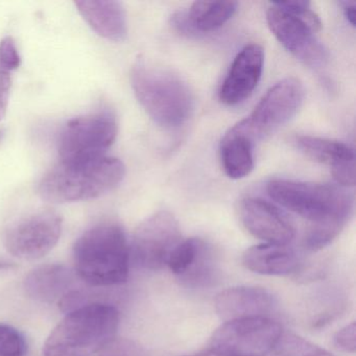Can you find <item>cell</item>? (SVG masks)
Returning <instances> with one entry per match:
<instances>
[{
  "instance_id": "obj_1",
  "label": "cell",
  "mask_w": 356,
  "mask_h": 356,
  "mask_svg": "<svg viewBox=\"0 0 356 356\" xmlns=\"http://www.w3.org/2000/svg\"><path fill=\"white\" fill-rule=\"evenodd\" d=\"M270 199L310 222L304 247L318 251L332 243L353 213V197L343 187L277 179L266 185Z\"/></svg>"
},
{
  "instance_id": "obj_2",
  "label": "cell",
  "mask_w": 356,
  "mask_h": 356,
  "mask_svg": "<svg viewBox=\"0 0 356 356\" xmlns=\"http://www.w3.org/2000/svg\"><path fill=\"white\" fill-rule=\"evenodd\" d=\"M130 257L126 233L116 222L91 227L72 248L74 274L89 286H113L126 282Z\"/></svg>"
},
{
  "instance_id": "obj_3",
  "label": "cell",
  "mask_w": 356,
  "mask_h": 356,
  "mask_svg": "<svg viewBox=\"0 0 356 356\" xmlns=\"http://www.w3.org/2000/svg\"><path fill=\"white\" fill-rule=\"evenodd\" d=\"M124 175V164L107 155L87 161H59L39 181L37 193L54 204L89 201L114 191Z\"/></svg>"
},
{
  "instance_id": "obj_4",
  "label": "cell",
  "mask_w": 356,
  "mask_h": 356,
  "mask_svg": "<svg viewBox=\"0 0 356 356\" xmlns=\"http://www.w3.org/2000/svg\"><path fill=\"white\" fill-rule=\"evenodd\" d=\"M120 312L109 304L90 303L67 312L51 331L44 356H95L115 339Z\"/></svg>"
},
{
  "instance_id": "obj_5",
  "label": "cell",
  "mask_w": 356,
  "mask_h": 356,
  "mask_svg": "<svg viewBox=\"0 0 356 356\" xmlns=\"http://www.w3.org/2000/svg\"><path fill=\"white\" fill-rule=\"evenodd\" d=\"M130 79L137 101L156 124L174 129L188 120L195 99L188 84L180 76L137 60Z\"/></svg>"
},
{
  "instance_id": "obj_6",
  "label": "cell",
  "mask_w": 356,
  "mask_h": 356,
  "mask_svg": "<svg viewBox=\"0 0 356 356\" xmlns=\"http://www.w3.org/2000/svg\"><path fill=\"white\" fill-rule=\"evenodd\" d=\"M118 124L111 111H99L68 120L60 131V161L80 162L106 156L115 143Z\"/></svg>"
},
{
  "instance_id": "obj_7",
  "label": "cell",
  "mask_w": 356,
  "mask_h": 356,
  "mask_svg": "<svg viewBox=\"0 0 356 356\" xmlns=\"http://www.w3.org/2000/svg\"><path fill=\"white\" fill-rule=\"evenodd\" d=\"M282 334L281 325L268 316L228 321L212 335L210 350L222 356H266Z\"/></svg>"
},
{
  "instance_id": "obj_8",
  "label": "cell",
  "mask_w": 356,
  "mask_h": 356,
  "mask_svg": "<svg viewBox=\"0 0 356 356\" xmlns=\"http://www.w3.org/2000/svg\"><path fill=\"white\" fill-rule=\"evenodd\" d=\"M63 218L55 210L42 209L8 227L3 243L10 254L24 260L44 257L59 241Z\"/></svg>"
},
{
  "instance_id": "obj_9",
  "label": "cell",
  "mask_w": 356,
  "mask_h": 356,
  "mask_svg": "<svg viewBox=\"0 0 356 356\" xmlns=\"http://www.w3.org/2000/svg\"><path fill=\"white\" fill-rule=\"evenodd\" d=\"M304 99V87L296 78H285L270 87L252 113L241 120L254 140L264 138L297 114Z\"/></svg>"
},
{
  "instance_id": "obj_10",
  "label": "cell",
  "mask_w": 356,
  "mask_h": 356,
  "mask_svg": "<svg viewBox=\"0 0 356 356\" xmlns=\"http://www.w3.org/2000/svg\"><path fill=\"white\" fill-rule=\"evenodd\" d=\"M178 220L170 212L159 211L139 225L133 236L130 254L141 268L160 270L172 250L181 243Z\"/></svg>"
},
{
  "instance_id": "obj_11",
  "label": "cell",
  "mask_w": 356,
  "mask_h": 356,
  "mask_svg": "<svg viewBox=\"0 0 356 356\" xmlns=\"http://www.w3.org/2000/svg\"><path fill=\"white\" fill-rule=\"evenodd\" d=\"M266 22L277 40L296 59L312 68L326 65L328 51L318 40L316 33L297 16L273 3L266 12Z\"/></svg>"
},
{
  "instance_id": "obj_12",
  "label": "cell",
  "mask_w": 356,
  "mask_h": 356,
  "mask_svg": "<svg viewBox=\"0 0 356 356\" xmlns=\"http://www.w3.org/2000/svg\"><path fill=\"white\" fill-rule=\"evenodd\" d=\"M238 216L245 230L270 245H289L296 236L295 227L273 204L256 197L241 200Z\"/></svg>"
},
{
  "instance_id": "obj_13",
  "label": "cell",
  "mask_w": 356,
  "mask_h": 356,
  "mask_svg": "<svg viewBox=\"0 0 356 356\" xmlns=\"http://www.w3.org/2000/svg\"><path fill=\"white\" fill-rule=\"evenodd\" d=\"M264 51L260 45L243 47L233 61L220 90V99L225 105L236 106L253 93L261 79Z\"/></svg>"
},
{
  "instance_id": "obj_14",
  "label": "cell",
  "mask_w": 356,
  "mask_h": 356,
  "mask_svg": "<svg viewBox=\"0 0 356 356\" xmlns=\"http://www.w3.org/2000/svg\"><path fill=\"white\" fill-rule=\"evenodd\" d=\"M216 310L222 320L233 321L254 316H268L276 307L272 293L256 286L232 287L216 296Z\"/></svg>"
},
{
  "instance_id": "obj_15",
  "label": "cell",
  "mask_w": 356,
  "mask_h": 356,
  "mask_svg": "<svg viewBox=\"0 0 356 356\" xmlns=\"http://www.w3.org/2000/svg\"><path fill=\"white\" fill-rule=\"evenodd\" d=\"M76 7L83 19L99 36L113 42H122L128 36L126 11L120 1L83 0Z\"/></svg>"
},
{
  "instance_id": "obj_16",
  "label": "cell",
  "mask_w": 356,
  "mask_h": 356,
  "mask_svg": "<svg viewBox=\"0 0 356 356\" xmlns=\"http://www.w3.org/2000/svg\"><path fill=\"white\" fill-rule=\"evenodd\" d=\"M76 276L62 264L39 266L28 275L24 289L33 299L44 303H61L76 291Z\"/></svg>"
},
{
  "instance_id": "obj_17",
  "label": "cell",
  "mask_w": 356,
  "mask_h": 356,
  "mask_svg": "<svg viewBox=\"0 0 356 356\" xmlns=\"http://www.w3.org/2000/svg\"><path fill=\"white\" fill-rule=\"evenodd\" d=\"M254 140L243 122L235 124L220 143V160L229 178L238 180L251 174L254 168Z\"/></svg>"
},
{
  "instance_id": "obj_18",
  "label": "cell",
  "mask_w": 356,
  "mask_h": 356,
  "mask_svg": "<svg viewBox=\"0 0 356 356\" xmlns=\"http://www.w3.org/2000/svg\"><path fill=\"white\" fill-rule=\"evenodd\" d=\"M243 264L257 274L285 276L298 270L299 259L289 245L264 243L248 249L243 255Z\"/></svg>"
},
{
  "instance_id": "obj_19",
  "label": "cell",
  "mask_w": 356,
  "mask_h": 356,
  "mask_svg": "<svg viewBox=\"0 0 356 356\" xmlns=\"http://www.w3.org/2000/svg\"><path fill=\"white\" fill-rule=\"evenodd\" d=\"M293 145L310 159L330 166L331 170L350 162H355L353 149L341 141L309 135H297L293 138Z\"/></svg>"
},
{
  "instance_id": "obj_20",
  "label": "cell",
  "mask_w": 356,
  "mask_h": 356,
  "mask_svg": "<svg viewBox=\"0 0 356 356\" xmlns=\"http://www.w3.org/2000/svg\"><path fill=\"white\" fill-rule=\"evenodd\" d=\"M238 3L235 1H195L187 10L197 36L222 28L233 17Z\"/></svg>"
},
{
  "instance_id": "obj_21",
  "label": "cell",
  "mask_w": 356,
  "mask_h": 356,
  "mask_svg": "<svg viewBox=\"0 0 356 356\" xmlns=\"http://www.w3.org/2000/svg\"><path fill=\"white\" fill-rule=\"evenodd\" d=\"M209 250L203 241L189 238L182 241L170 253L166 266L170 272L177 276L186 279L193 273L204 268L208 258Z\"/></svg>"
},
{
  "instance_id": "obj_22",
  "label": "cell",
  "mask_w": 356,
  "mask_h": 356,
  "mask_svg": "<svg viewBox=\"0 0 356 356\" xmlns=\"http://www.w3.org/2000/svg\"><path fill=\"white\" fill-rule=\"evenodd\" d=\"M22 64L15 40L8 36L0 41V122L5 120L13 86L14 74Z\"/></svg>"
},
{
  "instance_id": "obj_23",
  "label": "cell",
  "mask_w": 356,
  "mask_h": 356,
  "mask_svg": "<svg viewBox=\"0 0 356 356\" xmlns=\"http://www.w3.org/2000/svg\"><path fill=\"white\" fill-rule=\"evenodd\" d=\"M274 350H276L277 356H334L293 333H283Z\"/></svg>"
},
{
  "instance_id": "obj_24",
  "label": "cell",
  "mask_w": 356,
  "mask_h": 356,
  "mask_svg": "<svg viewBox=\"0 0 356 356\" xmlns=\"http://www.w3.org/2000/svg\"><path fill=\"white\" fill-rule=\"evenodd\" d=\"M28 343L24 335L7 324H0V356H26Z\"/></svg>"
},
{
  "instance_id": "obj_25",
  "label": "cell",
  "mask_w": 356,
  "mask_h": 356,
  "mask_svg": "<svg viewBox=\"0 0 356 356\" xmlns=\"http://www.w3.org/2000/svg\"><path fill=\"white\" fill-rule=\"evenodd\" d=\"M97 356H147V354L134 341L126 339H114Z\"/></svg>"
},
{
  "instance_id": "obj_26",
  "label": "cell",
  "mask_w": 356,
  "mask_h": 356,
  "mask_svg": "<svg viewBox=\"0 0 356 356\" xmlns=\"http://www.w3.org/2000/svg\"><path fill=\"white\" fill-rule=\"evenodd\" d=\"M333 343L335 348L339 351L346 352V353H354L356 349V326L355 323L341 328L337 331V334L333 339Z\"/></svg>"
},
{
  "instance_id": "obj_27",
  "label": "cell",
  "mask_w": 356,
  "mask_h": 356,
  "mask_svg": "<svg viewBox=\"0 0 356 356\" xmlns=\"http://www.w3.org/2000/svg\"><path fill=\"white\" fill-rule=\"evenodd\" d=\"M170 22H172L175 31L182 36L188 37V38L197 37V33L191 26L186 10H179V11L175 12L170 18Z\"/></svg>"
},
{
  "instance_id": "obj_28",
  "label": "cell",
  "mask_w": 356,
  "mask_h": 356,
  "mask_svg": "<svg viewBox=\"0 0 356 356\" xmlns=\"http://www.w3.org/2000/svg\"><path fill=\"white\" fill-rule=\"evenodd\" d=\"M343 9V16L352 26H355L356 22V5L354 1H341L339 3Z\"/></svg>"
},
{
  "instance_id": "obj_29",
  "label": "cell",
  "mask_w": 356,
  "mask_h": 356,
  "mask_svg": "<svg viewBox=\"0 0 356 356\" xmlns=\"http://www.w3.org/2000/svg\"><path fill=\"white\" fill-rule=\"evenodd\" d=\"M188 356H222L220 354L216 353V352L212 351V350H209V351L204 352V353L195 354V355H188Z\"/></svg>"
},
{
  "instance_id": "obj_30",
  "label": "cell",
  "mask_w": 356,
  "mask_h": 356,
  "mask_svg": "<svg viewBox=\"0 0 356 356\" xmlns=\"http://www.w3.org/2000/svg\"><path fill=\"white\" fill-rule=\"evenodd\" d=\"M12 264H9V262L6 261H0V270H7V268H11Z\"/></svg>"
}]
</instances>
